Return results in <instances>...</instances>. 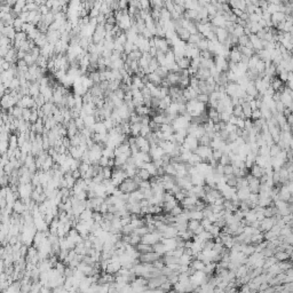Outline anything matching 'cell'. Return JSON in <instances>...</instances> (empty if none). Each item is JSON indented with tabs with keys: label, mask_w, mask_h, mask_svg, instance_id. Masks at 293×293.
I'll return each mask as SVG.
<instances>
[{
	"label": "cell",
	"mask_w": 293,
	"mask_h": 293,
	"mask_svg": "<svg viewBox=\"0 0 293 293\" xmlns=\"http://www.w3.org/2000/svg\"><path fill=\"white\" fill-rule=\"evenodd\" d=\"M175 62L178 63V65L180 67L181 70H188L190 68V64H191V60L189 58H187V56H183V58L176 60Z\"/></svg>",
	"instance_id": "7"
},
{
	"label": "cell",
	"mask_w": 293,
	"mask_h": 293,
	"mask_svg": "<svg viewBox=\"0 0 293 293\" xmlns=\"http://www.w3.org/2000/svg\"><path fill=\"white\" fill-rule=\"evenodd\" d=\"M132 80H133V86H135L138 89H142V88H144L145 87V85L143 84V81H142V78H140V77H138L136 75H134L132 77Z\"/></svg>",
	"instance_id": "18"
},
{
	"label": "cell",
	"mask_w": 293,
	"mask_h": 293,
	"mask_svg": "<svg viewBox=\"0 0 293 293\" xmlns=\"http://www.w3.org/2000/svg\"><path fill=\"white\" fill-rule=\"evenodd\" d=\"M35 44H36V46H37V47H39V48H44V47L47 46L49 42H48V39H47V36L41 33L40 37H39L38 39H36V40H35Z\"/></svg>",
	"instance_id": "15"
},
{
	"label": "cell",
	"mask_w": 293,
	"mask_h": 293,
	"mask_svg": "<svg viewBox=\"0 0 293 293\" xmlns=\"http://www.w3.org/2000/svg\"><path fill=\"white\" fill-rule=\"evenodd\" d=\"M91 164H86V163H81L80 164V166H79V171H80V173H81V175L83 174H86L87 172H88V170L91 168Z\"/></svg>",
	"instance_id": "41"
},
{
	"label": "cell",
	"mask_w": 293,
	"mask_h": 293,
	"mask_svg": "<svg viewBox=\"0 0 293 293\" xmlns=\"http://www.w3.org/2000/svg\"><path fill=\"white\" fill-rule=\"evenodd\" d=\"M182 213H183V208H182L181 206H179V205H176V206L174 207L172 211L170 212V214H171L172 217H175V218H178L179 215H180V214H182Z\"/></svg>",
	"instance_id": "33"
},
{
	"label": "cell",
	"mask_w": 293,
	"mask_h": 293,
	"mask_svg": "<svg viewBox=\"0 0 293 293\" xmlns=\"http://www.w3.org/2000/svg\"><path fill=\"white\" fill-rule=\"evenodd\" d=\"M147 77H148V80H149V83H152V84H154V85H156V86H161V81H163V79H161V77L157 75L156 72L149 73V75H147Z\"/></svg>",
	"instance_id": "12"
},
{
	"label": "cell",
	"mask_w": 293,
	"mask_h": 293,
	"mask_svg": "<svg viewBox=\"0 0 293 293\" xmlns=\"http://www.w3.org/2000/svg\"><path fill=\"white\" fill-rule=\"evenodd\" d=\"M138 175L140 176V178L142 179L143 181H147V180H150V178H151V175H150V173L147 171V170H144V168H139L138 171Z\"/></svg>",
	"instance_id": "24"
},
{
	"label": "cell",
	"mask_w": 293,
	"mask_h": 293,
	"mask_svg": "<svg viewBox=\"0 0 293 293\" xmlns=\"http://www.w3.org/2000/svg\"><path fill=\"white\" fill-rule=\"evenodd\" d=\"M29 91H30V95L32 98H37L40 94V84L38 81L31 83V85L29 87Z\"/></svg>",
	"instance_id": "8"
},
{
	"label": "cell",
	"mask_w": 293,
	"mask_h": 293,
	"mask_svg": "<svg viewBox=\"0 0 293 293\" xmlns=\"http://www.w3.org/2000/svg\"><path fill=\"white\" fill-rule=\"evenodd\" d=\"M121 267H123V266H121L120 262H110V263L108 264V268H107V271H105V273L111 274V275L118 274L119 270L121 269Z\"/></svg>",
	"instance_id": "6"
},
{
	"label": "cell",
	"mask_w": 293,
	"mask_h": 293,
	"mask_svg": "<svg viewBox=\"0 0 293 293\" xmlns=\"http://www.w3.org/2000/svg\"><path fill=\"white\" fill-rule=\"evenodd\" d=\"M32 110V114H31V118H30V123L31 124H36L37 120L39 119V116H38V109H31Z\"/></svg>",
	"instance_id": "40"
},
{
	"label": "cell",
	"mask_w": 293,
	"mask_h": 293,
	"mask_svg": "<svg viewBox=\"0 0 293 293\" xmlns=\"http://www.w3.org/2000/svg\"><path fill=\"white\" fill-rule=\"evenodd\" d=\"M133 232H134V228H133L131 224L123 227V229H121V235H124V236H129V235H132Z\"/></svg>",
	"instance_id": "30"
},
{
	"label": "cell",
	"mask_w": 293,
	"mask_h": 293,
	"mask_svg": "<svg viewBox=\"0 0 293 293\" xmlns=\"http://www.w3.org/2000/svg\"><path fill=\"white\" fill-rule=\"evenodd\" d=\"M55 269L58 270L61 275L64 276V273H65V269H67L65 263H64V262H62V261H58V263H56V266H55Z\"/></svg>",
	"instance_id": "34"
},
{
	"label": "cell",
	"mask_w": 293,
	"mask_h": 293,
	"mask_svg": "<svg viewBox=\"0 0 293 293\" xmlns=\"http://www.w3.org/2000/svg\"><path fill=\"white\" fill-rule=\"evenodd\" d=\"M159 259H161V255H159L158 253H156L152 251V252L145 253V254H140L139 260H140V262H142V263H154L155 261L159 260Z\"/></svg>",
	"instance_id": "3"
},
{
	"label": "cell",
	"mask_w": 293,
	"mask_h": 293,
	"mask_svg": "<svg viewBox=\"0 0 293 293\" xmlns=\"http://www.w3.org/2000/svg\"><path fill=\"white\" fill-rule=\"evenodd\" d=\"M152 247H154V252L158 253L159 255L166 254V252H167V248H166L165 244H164L163 242H159V243H157V244H155V245H154Z\"/></svg>",
	"instance_id": "14"
},
{
	"label": "cell",
	"mask_w": 293,
	"mask_h": 293,
	"mask_svg": "<svg viewBox=\"0 0 293 293\" xmlns=\"http://www.w3.org/2000/svg\"><path fill=\"white\" fill-rule=\"evenodd\" d=\"M75 270L73 268H70V267H67V269H65V273H64V276L68 278V277H72L73 276V274H75Z\"/></svg>",
	"instance_id": "52"
},
{
	"label": "cell",
	"mask_w": 293,
	"mask_h": 293,
	"mask_svg": "<svg viewBox=\"0 0 293 293\" xmlns=\"http://www.w3.org/2000/svg\"><path fill=\"white\" fill-rule=\"evenodd\" d=\"M96 105H95V103L94 102H89V103H85L84 104V107H83V110L86 112L87 116H94V114H95V111H96Z\"/></svg>",
	"instance_id": "10"
},
{
	"label": "cell",
	"mask_w": 293,
	"mask_h": 293,
	"mask_svg": "<svg viewBox=\"0 0 293 293\" xmlns=\"http://www.w3.org/2000/svg\"><path fill=\"white\" fill-rule=\"evenodd\" d=\"M126 179H127L126 172L123 171L121 168H115V170H112V178H111V181H112V183L115 184L116 187H119Z\"/></svg>",
	"instance_id": "2"
},
{
	"label": "cell",
	"mask_w": 293,
	"mask_h": 293,
	"mask_svg": "<svg viewBox=\"0 0 293 293\" xmlns=\"http://www.w3.org/2000/svg\"><path fill=\"white\" fill-rule=\"evenodd\" d=\"M110 284H98V293H109Z\"/></svg>",
	"instance_id": "38"
},
{
	"label": "cell",
	"mask_w": 293,
	"mask_h": 293,
	"mask_svg": "<svg viewBox=\"0 0 293 293\" xmlns=\"http://www.w3.org/2000/svg\"><path fill=\"white\" fill-rule=\"evenodd\" d=\"M114 93H115V95L119 98V100H123V101H124V98H125V92H124L123 89H120V88H119V89H117V91H116V92H114Z\"/></svg>",
	"instance_id": "51"
},
{
	"label": "cell",
	"mask_w": 293,
	"mask_h": 293,
	"mask_svg": "<svg viewBox=\"0 0 293 293\" xmlns=\"http://www.w3.org/2000/svg\"><path fill=\"white\" fill-rule=\"evenodd\" d=\"M198 102H201V103H204L206 104L208 103V101H210V95H207V94H198V96H197V98H196Z\"/></svg>",
	"instance_id": "32"
},
{
	"label": "cell",
	"mask_w": 293,
	"mask_h": 293,
	"mask_svg": "<svg viewBox=\"0 0 293 293\" xmlns=\"http://www.w3.org/2000/svg\"><path fill=\"white\" fill-rule=\"evenodd\" d=\"M141 128H142V124L139 123V124H131V129H132V136L134 138H138L140 136V132H141Z\"/></svg>",
	"instance_id": "19"
},
{
	"label": "cell",
	"mask_w": 293,
	"mask_h": 293,
	"mask_svg": "<svg viewBox=\"0 0 293 293\" xmlns=\"http://www.w3.org/2000/svg\"><path fill=\"white\" fill-rule=\"evenodd\" d=\"M29 14H30V12H22L20 15H18V17L21 18L24 23H28V20H29Z\"/></svg>",
	"instance_id": "50"
},
{
	"label": "cell",
	"mask_w": 293,
	"mask_h": 293,
	"mask_svg": "<svg viewBox=\"0 0 293 293\" xmlns=\"http://www.w3.org/2000/svg\"><path fill=\"white\" fill-rule=\"evenodd\" d=\"M75 124L76 126H77V128L79 129V131H83L84 128H85V121H84V118H81V117H79V118H77V119H75Z\"/></svg>",
	"instance_id": "37"
},
{
	"label": "cell",
	"mask_w": 293,
	"mask_h": 293,
	"mask_svg": "<svg viewBox=\"0 0 293 293\" xmlns=\"http://www.w3.org/2000/svg\"><path fill=\"white\" fill-rule=\"evenodd\" d=\"M118 293H133V287L131 284H128L126 286L121 287L120 290L118 291Z\"/></svg>",
	"instance_id": "48"
},
{
	"label": "cell",
	"mask_w": 293,
	"mask_h": 293,
	"mask_svg": "<svg viewBox=\"0 0 293 293\" xmlns=\"http://www.w3.org/2000/svg\"><path fill=\"white\" fill-rule=\"evenodd\" d=\"M100 14H101L100 9H98V8H96V7H93L92 11L89 12V17H91V18H96Z\"/></svg>",
	"instance_id": "46"
},
{
	"label": "cell",
	"mask_w": 293,
	"mask_h": 293,
	"mask_svg": "<svg viewBox=\"0 0 293 293\" xmlns=\"http://www.w3.org/2000/svg\"><path fill=\"white\" fill-rule=\"evenodd\" d=\"M261 118H262V114H261V110H260V109L254 110V111L252 112V117H251V119H252L253 121L259 120V119H261Z\"/></svg>",
	"instance_id": "43"
},
{
	"label": "cell",
	"mask_w": 293,
	"mask_h": 293,
	"mask_svg": "<svg viewBox=\"0 0 293 293\" xmlns=\"http://www.w3.org/2000/svg\"><path fill=\"white\" fill-rule=\"evenodd\" d=\"M139 189H142V190L151 189V183H150L149 180H147V181H142V182L140 183V188H139Z\"/></svg>",
	"instance_id": "47"
},
{
	"label": "cell",
	"mask_w": 293,
	"mask_h": 293,
	"mask_svg": "<svg viewBox=\"0 0 293 293\" xmlns=\"http://www.w3.org/2000/svg\"><path fill=\"white\" fill-rule=\"evenodd\" d=\"M150 110L151 109H150L149 107H147V105H140V107H138V108L135 109V112H136L139 116L143 117V116H149Z\"/></svg>",
	"instance_id": "17"
},
{
	"label": "cell",
	"mask_w": 293,
	"mask_h": 293,
	"mask_svg": "<svg viewBox=\"0 0 293 293\" xmlns=\"http://www.w3.org/2000/svg\"><path fill=\"white\" fill-rule=\"evenodd\" d=\"M84 121H85V126L86 127H94L95 124H96V119L94 116H86L84 118Z\"/></svg>",
	"instance_id": "22"
},
{
	"label": "cell",
	"mask_w": 293,
	"mask_h": 293,
	"mask_svg": "<svg viewBox=\"0 0 293 293\" xmlns=\"http://www.w3.org/2000/svg\"><path fill=\"white\" fill-rule=\"evenodd\" d=\"M118 188H119V190H121L124 194H132V192L136 191V190L140 188V185H139L133 179L127 178L126 180L118 187Z\"/></svg>",
	"instance_id": "1"
},
{
	"label": "cell",
	"mask_w": 293,
	"mask_h": 293,
	"mask_svg": "<svg viewBox=\"0 0 293 293\" xmlns=\"http://www.w3.org/2000/svg\"><path fill=\"white\" fill-rule=\"evenodd\" d=\"M141 58H142V53L140 52V51H133V52L128 55V58H129L131 61H139Z\"/></svg>",
	"instance_id": "29"
},
{
	"label": "cell",
	"mask_w": 293,
	"mask_h": 293,
	"mask_svg": "<svg viewBox=\"0 0 293 293\" xmlns=\"http://www.w3.org/2000/svg\"><path fill=\"white\" fill-rule=\"evenodd\" d=\"M102 174H103V176L105 180H111V178H112V168L109 166L107 167H103V170H102Z\"/></svg>",
	"instance_id": "27"
},
{
	"label": "cell",
	"mask_w": 293,
	"mask_h": 293,
	"mask_svg": "<svg viewBox=\"0 0 293 293\" xmlns=\"http://www.w3.org/2000/svg\"><path fill=\"white\" fill-rule=\"evenodd\" d=\"M150 133H151V129H150V127L148 126V125H142V128H141V132H140V135L141 136H143V138H147L148 135H149Z\"/></svg>",
	"instance_id": "39"
},
{
	"label": "cell",
	"mask_w": 293,
	"mask_h": 293,
	"mask_svg": "<svg viewBox=\"0 0 293 293\" xmlns=\"http://www.w3.org/2000/svg\"><path fill=\"white\" fill-rule=\"evenodd\" d=\"M133 47H134V44L127 40V42L124 45V53L127 54V55H129V54L133 52Z\"/></svg>",
	"instance_id": "36"
},
{
	"label": "cell",
	"mask_w": 293,
	"mask_h": 293,
	"mask_svg": "<svg viewBox=\"0 0 293 293\" xmlns=\"http://www.w3.org/2000/svg\"><path fill=\"white\" fill-rule=\"evenodd\" d=\"M140 5H141V11H149V9H151L150 1H148V0H141Z\"/></svg>",
	"instance_id": "44"
},
{
	"label": "cell",
	"mask_w": 293,
	"mask_h": 293,
	"mask_svg": "<svg viewBox=\"0 0 293 293\" xmlns=\"http://www.w3.org/2000/svg\"><path fill=\"white\" fill-rule=\"evenodd\" d=\"M40 293H53V290H52V288H49V287H47V286H42Z\"/></svg>",
	"instance_id": "59"
},
{
	"label": "cell",
	"mask_w": 293,
	"mask_h": 293,
	"mask_svg": "<svg viewBox=\"0 0 293 293\" xmlns=\"http://www.w3.org/2000/svg\"><path fill=\"white\" fill-rule=\"evenodd\" d=\"M26 55H28V53L23 52V51H21V49L17 52V58H18V60H24Z\"/></svg>",
	"instance_id": "56"
},
{
	"label": "cell",
	"mask_w": 293,
	"mask_h": 293,
	"mask_svg": "<svg viewBox=\"0 0 293 293\" xmlns=\"http://www.w3.org/2000/svg\"><path fill=\"white\" fill-rule=\"evenodd\" d=\"M141 242H142V237H141V236L136 235L135 232H133L132 235H129V245L136 246V245H139Z\"/></svg>",
	"instance_id": "20"
},
{
	"label": "cell",
	"mask_w": 293,
	"mask_h": 293,
	"mask_svg": "<svg viewBox=\"0 0 293 293\" xmlns=\"http://www.w3.org/2000/svg\"><path fill=\"white\" fill-rule=\"evenodd\" d=\"M39 12H40L41 15H47L48 13H51V9L48 8V7L46 6V5H44V6H40L39 7Z\"/></svg>",
	"instance_id": "53"
},
{
	"label": "cell",
	"mask_w": 293,
	"mask_h": 293,
	"mask_svg": "<svg viewBox=\"0 0 293 293\" xmlns=\"http://www.w3.org/2000/svg\"><path fill=\"white\" fill-rule=\"evenodd\" d=\"M42 286H44V285L41 284L40 282L32 283V286H31V293H40Z\"/></svg>",
	"instance_id": "28"
},
{
	"label": "cell",
	"mask_w": 293,
	"mask_h": 293,
	"mask_svg": "<svg viewBox=\"0 0 293 293\" xmlns=\"http://www.w3.org/2000/svg\"><path fill=\"white\" fill-rule=\"evenodd\" d=\"M31 114H32V110L29 109V108H25V109H23V116H22V118L25 121H30Z\"/></svg>",
	"instance_id": "42"
},
{
	"label": "cell",
	"mask_w": 293,
	"mask_h": 293,
	"mask_svg": "<svg viewBox=\"0 0 293 293\" xmlns=\"http://www.w3.org/2000/svg\"><path fill=\"white\" fill-rule=\"evenodd\" d=\"M165 8L172 14L174 12V1H168V0L165 1Z\"/></svg>",
	"instance_id": "49"
},
{
	"label": "cell",
	"mask_w": 293,
	"mask_h": 293,
	"mask_svg": "<svg viewBox=\"0 0 293 293\" xmlns=\"http://www.w3.org/2000/svg\"><path fill=\"white\" fill-rule=\"evenodd\" d=\"M8 142H9V149L15 150V149H17V148H20V147H18V136L16 135V134H12Z\"/></svg>",
	"instance_id": "16"
},
{
	"label": "cell",
	"mask_w": 293,
	"mask_h": 293,
	"mask_svg": "<svg viewBox=\"0 0 293 293\" xmlns=\"http://www.w3.org/2000/svg\"><path fill=\"white\" fill-rule=\"evenodd\" d=\"M93 210H91V208H86L84 212L81 213L80 215H79V219H80V221H87V220H91V219L93 218Z\"/></svg>",
	"instance_id": "21"
},
{
	"label": "cell",
	"mask_w": 293,
	"mask_h": 293,
	"mask_svg": "<svg viewBox=\"0 0 293 293\" xmlns=\"http://www.w3.org/2000/svg\"><path fill=\"white\" fill-rule=\"evenodd\" d=\"M109 161H110V158L102 156L101 159H100V161H98V165H100L101 167H107L108 165H109Z\"/></svg>",
	"instance_id": "45"
},
{
	"label": "cell",
	"mask_w": 293,
	"mask_h": 293,
	"mask_svg": "<svg viewBox=\"0 0 293 293\" xmlns=\"http://www.w3.org/2000/svg\"><path fill=\"white\" fill-rule=\"evenodd\" d=\"M201 226V221H197V220H189L188 221V230L195 232V230Z\"/></svg>",
	"instance_id": "25"
},
{
	"label": "cell",
	"mask_w": 293,
	"mask_h": 293,
	"mask_svg": "<svg viewBox=\"0 0 293 293\" xmlns=\"http://www.w3.org/2000/svg\"><path fill=\"white\" fill-rule=\"evenodd\" d=\"M1 105H2V109L9 110L11 108H14L16 105V101L12 95H4L1 98Z\"/></svg>",
	"instance_id": "4"
},
{
	"label": "cell",
	"mask_w": 293,
	"mask_h": 293,
	"mask_svg": "<svg viewBox=\"0 0 293 293\" xmlns=\"http://www.w3.org/2000/svg\"><path fill=\"white\" fill-rule=\"evenodd\" d=\"M92 219L95 221V222H96V223L101 224L102 222H103V214H102L101 212H95V211H94V212H93V218Z\"/></svg>",
	"instance_id": "31"
},
{
	"label": "cell",
	"mask_w": 293,
	"mask_h": 293,
	"mask_svg": "<svg viewBox=\"0 0 293 293\" xmlns=\"http://www.w3.org/2000/svg\"><path fill=\"white\" fill-rule=\"evenodd\" d=\"M103 124H104V126L107 127V129H108V131L112 129V128H115V126H116L115 120H114L111 117H110V118H107V119H104Z\"/></svg>",
	"instance_id": "26"
},
{
	"label": "cell",
	"mask_w": 293,
	"mask_h": 293,
	"mask_svg": "<svg viewBox=\"0 0 293 293\" xmlns=\"http://www.w3.org/2000/svg\"><path fill=\"white\" fill-rule=\"evenodd\" d=\"M23 25H24V22L20 17H17V18H15V20H14L13 26H14V29L16 30V32H22V28H23Z\"/></svg>",
	"instance_id": "23"
},
{
	"label": "cell",
	"mask_w": 293,
	"mask_h": 293,
	"mask_svg": "<svg viewBox=\"0 0 293 293\" xmlns=\"http://www.w3.org/2000/svg\"><path fill=\"white\" fill-rule=\"evenodd\" d=\"M157 53H158V49L156 48V47H150V51H149V54L151 55V58H157Z\"/></svg>",
	"instance_id": "55"
},
{
	"label": "cell",
	"mask_w": 293,
	"mask_h": 293,
	"mask_svg": "<svg viewBox=\"0 0 293 293\" xmlns=\"http://www.w3.org/2000/svg\"><path fill=\"white\" fill-rule=\"evenodd\" d=\"M9 47H0V56L1 58H5L7 55V53L9 52Z\"/></svg>",
	"instance_id": "54"
},
{
	"label": "cell",
	"mask_w": 293,
	"mask_h": 293,
	"mask_svg": "<svg viewBox=\"0 0 293 293\" xmlns=\"http://www.w3.org/2000/svg\"><path fill=\"white\" fill-rule=\"evenodd\" d=\"M134 232L136 234V235L141 236V237H143L144 235H147L148 232H149V230H148V227L147 226H144V227H141V228H138V229L134 230Z\"/></svg>",
	"instance_id": "35"
},
{
	"label": "cell",
	"mask_w": 293,
	"mask_h": 293,
	"mask_svg": "<svg viewBox=\"0 0 293 293\" xmlns=\"http://www.w3.org/2000/svg\"><path fill=\"white\" fill-rule=\"evenodd\" d=\"M140 205H141V208H142V207H147V206H149V205H150V204H149V201L144 198V199H142V201H140Z\"/></svg>",
	"instance_id": "58"
},
{
	"label": "cell",
	"mask_w": 293,
	"mask_h": 293,
	"mask_svg": "<svg viewBox=\"0 0 293 293\" xmlns=\"http://www.w3.org/2000/svg\"><path fill=\"white\" fill-rule=\"evenodd\" d=\"M135 248L138 250V252L140 254H145V253H149L154 251V247L151 245H148V244H144V243H140L139 245L135 246Z\"/></svg>",
	"instance_id": "9"
},
{
	"label": "cell",
	"mask_w": 293,
	"mask_h": 293,
	"mask_svg": "<svg viewBox=\"0 0 293 293\" xmlns=\"http://www.w3.org/2000/svg\"><path fill=\"white\" fill-rule=\"evenodd\" d=\"M13 211H14V213H17V214L22 215L24 212L28 211V208H26V205L24 204L23 201H21V199H17V201H15L14 206H13Z\"/></svg>",
	"instance_id": "5"
},
{
	"label": "cell",
	"mask_w": 293,
	"mask_h": 293,
	"mask_svg": "<svg viewBox=\"0 0 293 293\" xmlns=\"http://www.w3.org/2000/svg\"><path fill=\"white\" fill-rule=\"evenodd\" d=\"M94 132L98 133V134H101V135H107L108 134V129L107 127L104 126L103 121H100V123H96L95 126H94Z\"/></svg>",
	"instance_id": "13"
},
{
	"label": "cell",
	"mask_w": 293,
	"mask_h": 293,
	"mask_svg": "<svg viewBox=\"0 0 293 293\" xmlns=\"http://www.w3.org/2000/svg\"><path fill=\"white\" fill-rule=\"evenodd\" d=\"M109 167H112L115 166V158H110V161H109V165H108Z\"/></svg>",
	"instance_id": "60"
},
{
	"label": "cell",
	"mask_w": 293,
	"mask_h": 293,
	"mask_svg": "<svg viewBox=\"0 0 293 293\" xmlns=\"http://www.w3.org/2000/svg\"><path fill=\"white\" fill-rule=\"evenodd\" d=\"M168 293H178V292H176V291L174 290V291H168Z\"/></svg>",
	"instance_id": "61"
},
{
	"label": "cell",
	"mask_w": 293,
	"mask_h": 293,
	"mask_svg": "<svg viewBox=\"0 0 293 293\" xmlns=\"http://www.w3.org/2000/svg\"><path fill=\"white\" fill-rule=\"evenodd\" d=\"M127 210L131 214H136L140 215L141 214V205L140 201L139 203H133V204H127Z\"/></svg>",
	"instance_id": "11"
},
{
	"label": "cell",
	"mask_w": 293,
	"mask_h": 293,
	"mask_svg": "<svg viewBox=\"0 0 293 293\" xmlns=\"http://www.w3.org/2000/svg\"><path fill=\"white\" fill-rule=\"evenodd\" d=\"M72 176L76 179V180H78V179L81 178V173L79 170H77V171H75V172H72Z\"/></svg>",
	"instance_id": "57"
}]
</instances>
